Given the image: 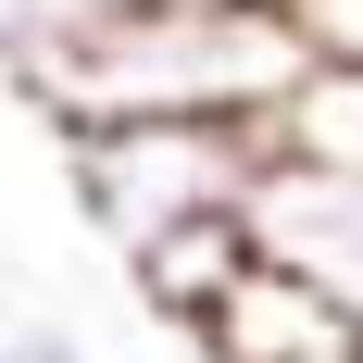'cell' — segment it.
Listing matches in <instances>:
<instances>
[{
	"label": "cell",
	"mask_w": 363,
	"mask_h": 363,
	"mask_svg": "<svg viewBox=\"0 0 363 363\" xmlns=\"http://www.w3.org/2000/svg\"><path fill=\"white\" fill-rule=\"evenodd\" d=\"M326 75V38L301 0H150L113 38L63 50L26 75V101L88 138V125H150V113H201V125H289V101Z\"/></svg>",
	"instance_id": "cell-1"
},
{
	"label": "cell",
	"mask_w": 363,
	"mask_h": 363,
	"mask_svg": "<svg viewBox=\"0 0 363 363\" xmlns=\"http://www.w3.org/2000/svg\"><path fill=\"white\" fill-rule=\"evenodd\" d=\"M263 163H276V125H201V113H150V125H88L75 138V201L113 251L138 263L150 238L176 225H225L251 213Z\"/></svg>",
	"instance_id": "cell-2"
},
{
	"label": "cell",
	"mask_w": 363,
	"mask_h": 363,
	"mask_svg": "<svg viewBox=\"0 0 363 363\" xmlns=\"http://www.w3.org/2000/svg\"><path fill=\"white\" fill-rule=\"evenodd\" d=\"M251 251L289 263L301 289H326L363 326V176L351 163H313V150H276L251 188Z\"/></svg>",
	"instance_id": "cell-3"
},
{
	"label": "cell",
	"mask_w": 363,
	"mask_h": 363,
	"mask_svg": "<svg viewBox=\"0 0 363 363\" xmlns=\"http://www.w3.org/2000/svg\"><path fill=\"white\" fill-rule=\"evenodd\" d=\"M351 351H363V326L326 289H301L289 263H251L225 289V313L201 326V363H351Z\"/></svg>",
	"instance_id": "cell-4"
},
{
	"label": "cell",
	"mask_w": 363,
	"mask_h": 363,
	"mask_svg": "<svg viewBox=\"0 0 363 363\" xmlns=\"http://www.w3.org/2000/svg\"><path fill=\"white\" fill-rule=\"evenodd\" d=\"M251 263H263V251H251V213H225V225H176V238H150V251L125 263V289H138V301H150L176 338H201Z\"/></svg>",
	"instance_id": "cell-5"
},
{
	"label": "cell",
	"mask_w": 363,
	"mask_h": 363,
	"mask_svg": "<svg viewBox=\"0 0 363 363\" xmlns=\"http://www.w3.org/2000/svg\"><path fill=\"white\" fill-rule=\"evenodd\" d=\"M125 13H150V0H0V75H38V63H63V50L113 38Z\"/></svg>",
	"instance_id": "cell-6"
},
{
	"label": "cell",
	"mask_w": 363,
	"mask_h": 363,
	"mask_svg": "<svg viewBox=\"0 0 363 363\" xmlns=\"http://www.w3.org/2000/svg\"><path fill=\"white\" fill-rule=\"evenodd\" d=\"M276 150H313V163H351V176H363V50H326V75L289 101Z\"/></svg>",
	"instance_id": "cell-7"
},
{
	"label": "cell",
	"mask_w": 363,
	"mask_h": 363,
	"mask_svg": "<svg viewBox=\"0 0 363 363\" xmlns=\"http://www.w3.org/2000/svg\"><path fill=\"white\" fill-rule=\"evenodd\" d=\"M0 363H88V338H75L63 313H13V326H0Z\"/></svg>",
	"instance_id": "cell-8"
}]
</instances>
